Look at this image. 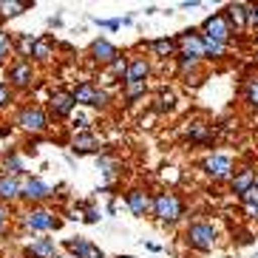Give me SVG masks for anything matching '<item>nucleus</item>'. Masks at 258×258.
Segmentation results:
<instances>
[{
	"instance_id": "40",
	"label": "nucleus",
	"mask_w": 258,
	"mask_h": 258,
	"mask_svg": "<svg viewBox=\"0 0 258 258\" xmlns=\"http://www.w3.org/2000/svg\"><path fill=\"white\" fill-rule=\"evenodd\" d=\"M250 23L258 26V6H250Z\"/></svg>"
},
{
	"instance_id": "17",
	"label": "nucleus",
	"mask_w": 258,
	"mask_h": 258,
	"mask_svg": "<svg viewBox=\"0 0 258 258\" xmlns=\"http://www.w3.org/2000/svg\"><path fill=\"white\" fill-rule=\"evenodd\" d=\"M26 258H57V244L51 238H37L26 250Z\"/></svg>"
},
{
	"instance_id": "35",
	"label": "nucleus",
	"mask_w": 258,
	"mask_h": 258,
	"mask_svg": "<svg viewBox=\"0 0 258 258\" xmlns=\"http://www.w3.org/2000/svg\"><path fill=\"white\" fill-rule=\"evenodd\" d=\"M9 102H12V85H6L0 80V108H6Z\"/></svg>"
},
{
	"instance_id": "38",
	"label": "nucleus",
	"mask_w": 258,
	"mask_h": 258,
	"mask_svg": "<svg viewBox=\"0 0 258 258\" xmlns=\"http://www.w3.org/2000/svg\"><path fill=\"white\" fill-rule=\"evenodd\" d=\"M99 26H105V29H111V31H116L122 26V20H97Z\"/></svg>"
},
{
	"instance_id": "14",
	"label": "nucleus",
	"mask_w": 258,
	"mask_h": 258,
	"mask_svg": "<svg viewBox=\"0 0 258 258\" xmlns=\"http://www.w3.org/2000/svg\"><path fill=\"white\" fill-rule=\"evenodd\" d=\"M224 17H227V23L233 26L235 31H241L244 26L250 23V6H247V3H230Z\"/></svg>"
},
{
	"instance_id": "10",
	"label": "nucleus",
	"mask_w": 258,
	"mask_h": 258,
	"mask_svg": "<svg viewBox=\"0 0 258 258\" xmlns=\"http://www.w3.org/2000/svg\"><path fill=\"white\" fill-rule=\"evenodd\" d=\"M71 151L77 153V156H88V153H102V142H99L97 137H94V134H88V131H85V134H77L74 139H71Z\"/></svg>"
},
{
	"instance_id": "45",
	"label": "nucleus",
	"mask_w": 258,
	"mask_h": 258,
	"mask_svg": "<svg viewBox=\"0 0 258 258\" xmlns=\"http://www.w3.org/2000/svg\"><path fill=\"white\" fill-rule=\"evenodd\" d=\"M255 184H258V173H255Z\"/></svg>"
},
{
	"instance_id": "8",
	"label": "nucleus",
	"mask_w": 258,
	"mask_h": 258,
	"mask_svg": "<svg viewBox=\"0 0 258 258\" xmlns=\"http://www.w3.org/2000/svg\"><path fill=\"white\" fill-rule=\"evenodd\" d=\"M77 108V99L71 91H62V88H54L51 91V114L57 116V119H66V116L71 114Z\"/></svg>"
},
{
	"instance_id": "46",
	"label": "nucleus",
	"mask_w": 258,
	"mask_h": 258,
	"mask_svg": "<svg viewBox=\"0 0 258 258\" xmlns=\"http://www.w3.org/2000/svg\"><path fill=\"white\" fill-rule=\"evenodd\" d=\"M0 17H3V12H0Z\"/></svg>"
},
{
	"instance_id": "19",
	"label": "nucleus",
	"mask_w": 258,
	"mask_h": 258,
	"mask_svg": "<svg viewBox=\"0 0 258 258\" xmlns=\"http://www.w3.org/2000/svg\"><path fill=\"white\" fill-rule=\"evenodd\" d=\"M91 247H94V244L88 241V238H80V235H74V238H66V250H69L71 258H85Z\"/></svg>"
},
{
	"instance_id": "12",
	"label": "nucleus",
	"mask_w": 258,
	"mask_h": 258,
	"mask_svg": "<svg viewBox=\"0 0 258 258\" xmlns=\"http://www.w3.org/2000/svg\"><path fill=\"white\" fill-rule=\"evenodd\" d=\"M91 57L97 62H102V66H111V62L119 57V51H116L114 43H108V40L99 37V40H94V43H91Z\"/></svg>"
},
{
	"instance_id": "41",
	"label": "nucleus",
	"mask_w": 258,
	"mask_h": 258,
	"mask_svg": "<svg viewBox=\"0 0 258 258\" xmlns=\"http://www.w3.org/2000/svg\"><path fill=\"white\" fill-rule=\"evenodd\" d=\"M196 6H199L196 0H184V3H182V9H196Z\"/></svg>"
},
{
	"instance_id": "32",
	"label": "nucleus",
	"mask_w": 258,
	"mask_h": 258,
	"mask_svg": "<svg viewBox=\"0 0 258 258\" xmlns=\"http://www.w3.org/2000/svg\"><path fill=\"white\" fill-rule=\"evenodd\" d=\"M128 62L131 60H125V57H116V60L111 62V71H114L116 77H122V80H125V74H128Z\"/></svg>"
},
{
	"instance_id": "26",
	"label": "nucleus",
	"mask_w": 258,
	"mask_h": 258,
	"mask_svg": "<svg viewBox=\"0 0 258 258\" xmlns=\"http://www.w3.org/2000/svg\"><path fill=\"white\" fill-rule=\"evenodd\" d=\"M26 173V167H23V159L17 156V153H9L6 156V176H23Z\"/></svg>"
},
{
	"instance_id": "29",
	"label": "nucleus",
	"mask_w": 258,
	"mask_h": 258,
	"mask_svg": "<svg viewBox=\"0 0 258 258\" xmlns=\"http://www.w3.org/2000/svg\"><path fill=\"white\" fill-rule=\"evenodd\" d=\"M15 48V43H12V37H9V31H0V62H6L9 51Z\"/></svg>"
},
{
	"instance_id": "9",
	"label": "nucleus",
	"mask_w": 258,
	"mask_h": 258,
	"mask_svg": "<svg viewBox=\"0 0 258 258\" xmlns=\"http://www.w3.org/2000/svg\"><path fill=\"white\" fill-rule=\"evenodd\" d=\"M51 193L54 190L48 187L43 179H37V176H34V179H26V182L20 184V199H29V202H46Z\"/></svg>"
},
{
	"instance_id": "16",
	"label": "nucleus",
	"mask_w": 258,
	"mask_h": 258,
	"mask_svg": "<svg viewBox=\"0 0 258 258\" xmlns=\"http://www.w3.org/2000/svg\"><path fill=\"white\" fill-rule=\"evenodd\" d=\"M252 184H255V170H252V167H241V170L233 176V193L238 199H241Z\"/></svg>"
},
{
	"instance_id": "33",
	"label": "nucleus",
	"mask_w": 258,
	"mask_h": 258,
	"mask_svg": "<svg viewBox=\"0 0 258 258\" xmlns=\"http://www.w3.org/2000/svg\"><path fill=\"white\" fill-rule=\"evenodd\" d=\"M241 202H244V207H258V184H252V187L244 193Z\"/></svg>"
},
{
	"instance_id": "11",
	"label": "nucleus",
	"mask_w": 258,
	"mask_h": 258,
	"mask_svg": "<svg viewBox=\"0 0 258 258\" xmlns=\"http://www.w3.org/2000/svg\"><path fill=\"white\" fill-rule=\"evenodd\" d=\"M125 202H128V207H131V213H134V216H145V213L153 210L151 196H148L142 187H131L128 193H125Z\"/></svg>"
},
{
	"instance_id": "23",
	"label": "nucleus",
	"mask_w": 258,
	"mask_h": 258,
	"mask_svg": "<svg viewBox=\"0 0 258 258\" xmlns=\"http://www.w3.org/2000/svg\"><path fill=\"white\" fill-rule=\"evenodd\" d=\"M227 54V46L224 43H216V40L205 37V57H210V60H221Z\"/></svg>"
},
{
	"instance_id": "7",
	"label": "nucleus",
	"mask_w": 258,
	"mask_h": 258,
	"mask_svg": "<svg viewBox=\"0 0 258 258\" xmlns=\"http://www.w3.org/2000/svg\"><path fill=\"white\" fill-rule=\"evenodd\" d=\"M23 221H26V227L34 230V233H46V230H51V227H57V224H60V221L54 219V213L43 210V207H34V210H29Z\"/></svg>"
},
{
	"instance_id": "34",
	"label": "nucleus",
	"mask_w": 258,
	"mask_h": 258,
	"mask_svg": "<svg viewBox=\"0 0 258 258\" xmlns=\"http://www.w3.org/2000/svg\"><path fill=\"white\" fill-rule=\"evenodd\" d=\"M99 170L105 176H114L116 173V162L111 159V156H99Z\"/></svg>"
},
{
	"instance_id": "27",
	"label": "nucleus",
	"mask_w": 258,
	"mask_h": 258,
	"mask_svg": "<svg viewBox=\"0 0 258 258\" xmlns=\"http://www.w3.org/2000/svg\"><path fill=\"white\" fill-rule=\"evenodd\" d=\"M145 88H148V83H128L125 85V102H134V99L145 97Z\"/></svg>"
},
{
	"instance_id": "24",
	"label": "nucleus",
	"mask_w": 258,
	"mask_h": 258,
	"mask_svg": "<svg viewBox=\"0 0 258 258\" xmlns=\"http://www.w3.org/2000/svg\"><path fill=\"white\" fill-rule=\"evenodd\" d=\"M31 57H34V60H48V57H51V40L37 37V43H34V48H31Z\"/></svg>"
},
{
	"instance_id": "1",
	"label": "nucleus",
	"mask_w": 258,
	"mask_h": 258,
	"mask_svg": "<svg viewBox=\"0 0 258 258\" xmlns=\"http://www.w3.org/2000/svg\"><path fill=\"white\" fill-rule=\"evenodd\" d=\"M184 213V205L182 199L176 196V193H170V190H165V193H156V199H153V216L162 221V224H173V221L182 219Z\"/></svg>"
},
{
	"instance_id": "22",
	"label": "nucleus",
	"mask_w": 258,
	"mask_h": 258,
	"mask_svg": "<svg viewBox=\"0 0 258 258\" xmlns=\"http://www.w3.org/2000/svg\"><path fill=\"white\" fill-rule=\"evenodd\" d=\"M29 9H31L29 0H6V3H0L3 17H17V15H23V12H29Z\"/></svg>"
},
{
	"instance_id": "30",
	"label": "nucleus",
	"mask_w": 258,
	"mask_h": 258,
	"mask_svg": "<svg viewBox=\"0 0 258 258\" xmlns=\"http://www.w3.org/2000/svg\"><path fill=\"white\" fill-rule=\"evenodd\" d=\"M34 43H37V37H31V34H23V37H20V43H17V51L23 54V57H29L31 48H34Z\"/></svg>"
},
{
	"instance_id": "5",
	"label": "nucleus",
	"mask_w": 258,
	"mask_h": 258,
	"mask_svg": "<svg viewBox=\"0 0 258 258\" xmlns=\"http://www.w3.org/2000/svg\"><path fill=\"white\" fill-rule=\"evenodd\" d=\"M202 29H205V37L216 40V43H224V46H227L230 37H233V26L227 23V17L224 15H210Z\"/></svg>"
},
{
	"instance_id": "43",
	"label": "nucleus",
	"mask_w": 258,
	"mask_h": 258,
	"mask_svg": "<svg viewBox=\"0 0 258 258\" xmlns=\"http://www.w3.org/2000/svg\"><path fill=\"white\" fill-rule=\"evenodd\" d=\"M116 258H134V255H116Z\"/></svg>"
},
{
	"instance_id": "21",
	"label": "nucleus",
	"mask_w": 258,
	"mask_h": 258,
	"mask_svg": "<svg viewBox=\"0 0 258 258\" xmlns=\"http://www.w3.org/2000/svg\"><path fill=\"white\" fill-rule=\"evenodd\" d=\"M151 48H153V54H156V57H173V54L179 51V43H176V40H170V37H162V40H153Z\"/></svg>"
},
{
	"instance_id": "42",
	"label": "nucleus",
	"mask_w": 258,
	"mask_h": 258,
	"mask_svg": "<svg viewBox=\"0 0 258 258\" xmlns=\"http://www.w3.org/2000/svg\"><path fill=\"white\" fill-rule=\"evenodd\" d=\"M6 221V210H3V205H0V224Z\"/></svg>"
},
{
	"instance_id": "4",
	"label": "nucleus",
	"mask_w": 258,
	"mask_h": 258,
	"mask_svg": "<svg viewBox=\"0 0 258 258\" xmlns=\"http://www.w3.org/2000/svg\"><path fill=\"white\" fill-rule=\"evenodd\" d=\"M17 125H23L26 131H31V134H43V131L48 128V116H46L43 108L26 105V108H20V114H17Z\"/></svg>"
},
{
	"instance_id": "2",
	"label": "nucleus",
	"mask_w": 258,
	"mask_h": 258,
	"mask_svg": "<svg viewBox=\"0 0 258 258\" xmlns=\"http://www.w3.org/2000/svg\"><path fill=\"white\" fill-rule=\"evenodd\" d=\"M184 241L199 252H207L213 250V244H216V227L207 224V221H196V224H190L187 233H184Z\"/></svg>"
},
{
	"instance_id": "13",
	"label": "nucleus",
	"mask_w": 258,
	"mask_h": 258,
	"mask_svg": "<svg viewBox=\"0 0 258 258\" xmlns=\"http://www.w3.org/2000/svg\"><path fill=\"white\" fill-rule=\"evenodd\" d=\"M31 62H26V60H20V62H15L12 69H9V85H15V88H29L31 85Z\"/></svg>"
},
{
	"instance_id": "6",
	"label": "nucleus",
	"mask_w": 258,
	"mask_h": 258,
	"mask_svg": "<svg viewBox=\"0 0 258 258\" xmlns=\"http://www.w3.org/2000/svg\"><path fill=\"white\" fill-rule=\"evenodd\" d=\"M202 167H205V173L210 179H227V176H233V159H230L227 153H210Z\"/></svg>"
},
{
	"instance_id": "3",
	"label": "nucleus",
	"mask_w": 258,
	"mask_h": 258,
	"mask_svg": "<svg viewBox=\"0 0 258 258\" xmlns=\"http://www.w3.org/2000/svg\"><path fill=\"white\" fill-rule=\"evenodd\" d=\"M179 60H202L205 57V34H196V31H182L179 34Z\"/></svg>"
},
{
	"instance_id": "28",
	"label": "nucleus",
	"mask_w": 258,
	"mask_h": 258,
	"mask_svg": "<svg viewBox=\"0 0 258 258\" xmlns=\"http://www.w3.org/2000/svg\"><path fill=\"white\" fill-rule=\"evenodd\" d=\"M244 97H247V102H250L252 108H258V77H252V80H247V88H244Z\"/></svg>"
},
{
	"instance_id": "18",
	"label": "nucleus",
	"mask_w": 258,
	"mask_h": 258,
	"mask_svg": "<svg viewBox=\"0 0 258 258\" xmlns=\"http://www.w3.org/2000/svg\"><path fill=\"white\" fill-rule=\"evenodd\" d=\"M20 199V182L15 176H0V202H15Z\"/></svg>"
},
{
	"instance_id": "44",
	"label": "nucleus",
	"mask_w": 258,
	"mask_h": 258,
	"mask_svg": "<svg viewBox=\"0 0 258 258\" xmlns=\"http://www.w3.org/2000/svg\"><path fill=\"white\" fill-rule=\"evenodd\" d=\"M57 258H71V255H57Z\"/></svg>"
},
{
	"instance_id": "15",
	"label": "nucleus",
	"mask_w": 258,
	"mask_h": 258,
	"mask_svg": "<svg viewBox=\"0 0 258 258\" xmlns=\"http://www.w3.org/2000/svg\"><path fill=\"white\" fill-rule=\"evenodd\" d=\"M148 74H151V66H148V60L145 57H134V60L128 62V74H125V80L122 83H145L148 80Z\"/></svg>"
},
{
	"instance_id": "36",
	"label": "nucleus",
	"mask_w": 258,
	"mask_h": 258,
	"mask_svg": "<svg viewBox=\"0 0 258 258\" xmlns=\"http://www.w3.org/2000/svg\"><path fill=\"white\" fill-rule=\"evenodd\" d=\"M91 105H94V108H105V105H108V91H99V88H97V97H94Z\"/></svg>"
},
{
	"instance_id": "20",
	"label": "nucleus",
	"mask_w": 258,
	"mask_h": 258,
	"mask_svg": "<svg viewBox=\"0 0 258 258\" xmlns=\"http://www.w3.org/2000/svg\"><path fill=\"white\" fill-rule=\"evenodd\" d=\"M71 94H74L77 105H91V102H94V97H97V85L85 80V83H80V85H77V88H74Z\"/></svg>"
},
{
	"instance_id": "25",
	"label": "nucleus",
	"mask_w": 258,
	"mask_h": 258,
	"mask_svg": "<svg viewBox=\"0 0 258 258\" xmlns=\"http://www.w3.org/2000/svg\"><path fill=\"white\" fill-rule=\"evenodd\" d=\"M187 134L193 142H210V125H205V122H193Z\"/></svg>"
},
{
	"instance_id": "31",
	"label": "nucleus",
	"mask_w": 258,
	"mask_h": 258,
	"mask_svg": "<svg viewBox=\"0 0 258 258\" xmlns=\"http://www.w3.org/2000/svg\"><path fill=\"white\" fill-rule=\"evenodd\" d=\"M173 102H176L173 91H162L159 94V102H156V111H170V108H173Z\"/></svg>"
},
{
	"instance_id": "37",
	"label": "nucleus",
	"mask_w": 258,
	"mask_h": 258,
	"mask_svg": "<svg viewBox=\"0 0 258 258\" xmlns=\"http://www.w3.org/2000/svg\"><path fill=\"white\" fill-rule=\"evenodd\" d=\"M85 221H88V224H97V221H99V210H97V207H88V210H85Z\"/></svg>"
},
{
	"instance_id": "39",
	"label": "nucleus",
	"mask_w": 258,
	"mask_h": 258,
	"mask_svg": "<svg viewBox=\"0 0 258 258\" xmlns=\"http://www.w3.org/2000/svg\"><path fill=\"white\" fill-rule=\"evenodd\" d=\"M74 128H80V134H85V128H88V119H85V116H77V119H74Z\"/></svg>"
}]
</instances>
